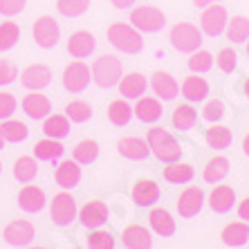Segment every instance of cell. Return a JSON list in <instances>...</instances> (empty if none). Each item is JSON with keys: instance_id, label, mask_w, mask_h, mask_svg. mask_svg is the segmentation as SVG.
Masks as SVG:
<instances>
[{"instance_id": "cell-47", "label": "cell", "mask_w": 249, "mask_h": 249, "mask_svg": "<svg viewBox=\"0 0 249 249\" xmlns=\"http://www.w3.org/2000/svg\"><path fill=\"white\" fill-rule=\"evenodd\" d=\"M16 97L12 92H0V119H9L16 112Z\"/></svg>"}, {"instance_id": "cell-37", "label": "cell", "mask_w": 249, "mask_h": 249, "mask_svg": "<svg viewBox=\"0 0 249 249\" xmlns=\"http://www.w3.org/2000/svg\"><path fill=\"white\" fill-rule=\"evenodd\" d=\"M171 122H173V126L178 128V130H191L197 124V112L193 106L182 104L173 110V119H171Z\"/></svg>"}, {"instance_id": "cell-13", "label": "cell", "mask_w": 249, "mask_h": 249, "mask_svg": "<svg viewBox=\"0 0 249 249\" xmlns=\"http://www.w3.org/2000/svg\"><path fill=\"white\" fill-rule=\"evenodd\" d=\"M52 83V70L43 63H32L20 72V86L25 90H43Z\"/></svg>"}, {"instance_id": "cell-4", "label": "cell", "mask_w": 249, "mask_h": 249, "mask_svg": "<svg viewBox=\"0 0 249 249\" xmlns=\"http://www.w3.org/2000/svg\"><path fill=\"white\" fill-rule=\"evenodd\" d=\"M168 41L178 52L191 54L196 50H200V45H202V29H197V25L193 23H175L171 27Z\"/></svg>"}, {"instance_id": "cell-19", "label": "cell", "mask_w": 249, "mask_h": 249, "mask_svg": "<svg viewBox=\"0 0 249 249\" xmlns=\"http://www.w3.org/2000/svg\"><path fill=\"white\" fill-rule=\"evenodd\" d=\"M162 189L155 180H137L133 186V200L137 207H153L160 200Z\"/></svg>"}, {"instance_id": "cell-31", "label": "cell", "mask_w": 249, "mask_h": 249, "mask_svg": "<svg viewBox=\"0 0 249 249\" xmlns=\"http://www.w3.org/2000/svg\"><path fill=\"white\" fill-rule=\"evenodd\" d=\"M204 142H207L211 148H215V151H225V148L231 146L233 135L227 126H211L204 130Z\"/></svg>"}, {"instance_id": "cell-54", "label": "cell", "mask_w": 249, "mask_h": 249, "mask_svg": "<svg viewBox=\"0 0 249 249\" xmlns=\"http://www.w3.org/2000/svg\"><path fill=\"white\" fill-rule=\"evenodd\" d=\"M245 94H247V99H249V76H247V79H245Z\"/></svg>"}, {"instance_id": "cell-1", "label": "cell", "mask_w": 249, "mask_h": 249, "mask_svg": "<svg viewBox=\"0 0 249 249\" xmlns=\"http://www.w3.org/2000/svg\"><path fill=\"white\" fill-rule=\"evenodd\" d=\"M146 142H148V148L151 153L160 160V162L168 164V162H178L182 157V146L180 142L168 133L166 128L162 126H153L148 128L146 133Z\"/></svg>"}, {"instance_id": "cell-30", "label": "cell", "mask_w": 249, "mask_h": 249, "mask_svg": "<svg viewBox=\"0 0 249 249\" xmlns=\"http://www.w3.org/2000/svg\"><path fill=\"white\" fill-rule=\"evenodd\" d=\"M227 173H229V160L222 155H215L207 162V166H204V171H202V178L209 184H215V182L225 180Z\"/></svg>"}, {"instance_id": "cell-23", "label": "cell", "mask_w": 249, "mask_h": 249, "mask_svg": "<svg viewBox=\"0 0 249 249\" xmlns=\"http://www.w3.org/2000/svg\"><path fill=\"white\" fill-rule=\"evenodd\" d=\"M122 243H124V247H128V249H148V247H153V236L146 227L130 225L124 229Z\"/></svg>"}, {"instance_id": "cell-38", "label": "cell", "mask_w": 249, "mask_h": 249, "mask_svg": "<svg viewBox=\"0 0 249 249\" xmlns=\"http://www.w3.org/2000/svg\"><path fill=\"white\" fill-rule=\"evenodd\" d=\"M0 130H2V135H5V142H9V144L25 142V139H27V135H29L27 126H25L23 122H18V119H2Z\"/></svg>"}, {"instance_id": "cell-16", "label": "cell", "mask_w": 249, "mask_h": 249, "mask_svg": "<svg viewBox=\"0 0 249 249\" xmlns=\"http://www.w3.org/2000/svg\"><path fill=\"white\" fill-rule=\"evenodd\" d=\"M94 47H97V38H94L90 32H74V34L68 38V52L72 58H86L94 52Z\"/></svg>"}, {"instance_id": "cell-14", "label": "cell", "mask_w": 249, "mask_h": 249, "mask_svg": "<svg viewBox=\"0 0 249 249\" xmlns=\"http://www.w3.org/2000/svg\"><path fill=\"white\" fill-rule=\"evenodd\" d=\"M106 220H108V204L101 202V200H90V202L79 211V222H81L86 229L104 227Z\"/></svg>"}, {"instance_id": "cell-11", "label": "cell", "mask_w": 249, "mask_h": 249, "mask_svg": "<svg viewBox=\"0 0 249 249\" xmlns=\"http://www.w3.org/2000/svg\"><path fill=\"white\" fill-rule=\"evenodd\" d=\"M202 204H204V191L202 189H200V186H186L184 191L178 196L175 207H178V213L189 220V218H196V215L200 213Z\"/></svg>"}, {"instance_id": "cell-8", "label": "cell", "mask_w": 249, "mask_h": 249, "mask_svg": "<svg viewBox=\"0 0 249 249\" xmlns=\"http://www.w3.org/2000/svg\"><path fill=\"white\" fill-rule=\"evenodd\" d=\"M32 36H34L38 47L50 50V47H56L58 41H61V27L52 16H41L36 18L34 27H32Z\"/></svg>"}, {"instance_id": "cell-43", "label": "cell", "mask_w": 249, "mask_h": 249, "mask_svg": "<svg viewBox=\"0 0 249 249\" xmlns=\"http://www.w3.org/2000/svg\"><path fill=\"white\" fill-rule=\"evenodd\" d=\"M213 68V56L207 50H196L191 52V58H189V70L196 72V74H204L209 70Z\"/></svg>"}, {"instance_id": "cell-24", "label": "cell", "mask_w": 249, "mask_h": 249, "mask_svg": "<svg viewBox=\"0 0 249 249\" xmlns=\"http://www.w3.org/2000/svg\"><path fill=\"white\" fill-rule=\"evenodd\" d=\"M117 86H119V94H122L124 99H139L142 94L146 92L148 81H146L144 74H139V72H130V74L122 76Z\"/></svg>"}, {"instance_id": "cell-10", "label": "cell", "mask_w": 249, "mask_h": 249, "mask_svg": "<svg viewBox=\"0 0 249 249\" xmlns=\"http://www.w3.org/2000/svg\"><path fill=\"white\" fill-rule=\"evenodd\" d=\"M227 9H225V5H209L207 9H204V14H202V18H200V29H202V34H207V36H220L222 32H225V27H227Z\"/></svg>"}, {"instance_id": "cell-45", "label": "cell", "mask_w": 249, "mask_h": 249, "mask_svg": "<svg viewBox=\"0 0 249 249\" xmlns=\"http://www.w3.org/2000/svg\"><path fill=\"white\" fill-rule=\"evenodd\" d=\"M222 117H225V106H222L220 99H213V101H209L207 106H204V110H202V119L204 122H220Z\"/></svg>"}, {"instance_id": "cell-17", "label": "cell", "mask_w": 249, "mask_h": 249, "mask_svg": "<svg viewBox=\"0 0 249 249\" xmlns=\"http://www.w3.org/2000/svg\"><path fill=\"white\" fill-rule=\"evenodd\" d=\"M54 180H56V184L61 186V189H74L79 182H81V166H79V162L76 160H63V162L56 166V171H54Z\"/></svg>"}, {"instance_id": "cell-56", "label": "cell", "mask_w": 249, "mask_h": 249, "mask_svg": "<svg viewBox=\"0 0 249 249\" xmlns=\"http://www.w3.org/2000/svg\"><path fill=\"white\" fill-rule=\"evenodd\" d=\"M0 173H2V164H0Z\"/></svg>"}, {"instance_id": "cell-51", "label": "cell", "mask_w": 249, "mask_h": 249, "mask_svg": "<svg viewBox=\"0 0 249 249\" xmlns=\"http://www.w3.org/2000/svg\"><path fill=\"white\" fill-rule=\"evenodd\" d=\"M213 2H220V0H193L196 7H209V5H213Z\"/></svg>"}, {"instance_id": "cell-6", "label": "cell", "mask_w": 249, "mask_h": 249, "mask_svg": "<svg viewBox=\"0 0 249 249\" xmlns=\"http://www.w3.org/2000/svg\"><path fill=\"white\" fill-rule=\"evenodd\" d=\"M90 79H92V70L83 61H72L63 70V88L70 94H81L90 86Z\"/></svg>"}, {"instance_id": "cell-27", "label": "cell", "mask_w": 249, "mask_h": 249, "mask_svg": "<svg viewBox=\"0 0 249 249\" xmlns=\"http://www.w3.org/2000/svg\"><path fill=\"white\" fill-rule=\"evenodd\" d=\"M207 94H209V83L204 76H197L193 72L191 76H186L182 81V97L186 101H202Z\"/></svg>"}, {"instance_id": "cell-40", "label": "cell", "mask_w": 249, "mask_h": 249, "mask_svg": "<svg viewBox=\"0 0 249 249\" xmlns=\"http://www.w3.org/2000/svg\"><path fill=\"white\" fill-rule=\"evenodd\" d=\"M99 157V144L94 139H81L74 146V160L79 164H92Z\"/></svg>"}, {"instance_id": "cell-15", "label": "cell", "mask_w": 249, "mask_h": 249, "mask_svg": "<svg viewBox=\"0 0 249 249\" xmlns=\"http://www.w3.org/2000/svg\"><path fill=\"white\" fill-rule=\"evenodd\" d=\"M18 207L23 209L25 213H36L45 207V191L36 184H25L20 191H18Z\"/></svg>"}, {"instance_id": "cell-7", "label": "cell", "mask_w": 249, "mask_h": 249, "mask_svg": "<svg viewBox=\"0 0 249 249\" xmlns=\"http://www.w3.org/2000/svg\"><path fill=\"white\" fill-rule=\"evenodd\" d=\"M50 218L56 227H68L76 218V200L68 191H61L50 202Z\"/></svg>"}, {"instance_id": "cell-35", "label": "cell", "mask_w": 249, "mask_h": 249, "mask_svg": "<svg viewBox=\"0 0 249 249\" xmlns=\"http://www.w3.org/2000/svg\"><path fill=\"white\" fill-rule=\"evenodd\" d=\"M65 115H68V119L72 124H86V122L92 119L94 110L88 101H83V99H74V101H70V104L65 106Z\"/></svg>"}, {"instance_id": "cell-28", "label": "cell", "mask_w": 249, "mask_h": 249, "mask_svg": "<svg viewBox=\"0 0 249 249\" xmlns=\"http://www.w3.org/2000/svg\"><path fill=\"white\" fill-rule=\"evenodd\" d=\"M148 222H151V229L157 236L171 238L175 233V220L166 209H153L151 215H148Z\"/></svg>"}, {"instance_id": "cell-39", "label": "cell", "mask_w": 249, "mask_h": 249, "mask_svg": "<svg viewBox=\"0 0 249 249\" xmlns=\"http://www.w3.org/2000/svg\"><path fill=\"white\" fill-rule=\"evenodd\" d=\"M20 38V27L14 20L0 23V52H9Z\"/></svg>"}, {"instance_id": "cell-25", "label": "cell", "mask_w": 249, "mask_h": 249, "mask_svg": "<svg viewBox=\"0 0 249 249\" xmlns=\"http://www.w3.org/2000/svg\"><path fill=\"white\" fill-rule=\"evenodd\" d=\"M162 175H164V180L171 182V184H189L193 180L196 171H193L191 164L178 160V162H168V166H164Z\"/></svg>"}, {"instance_id": "cell-29", "label": "cell", "mask_w": 249, "mask_h": 249, "mask_svg": "<svg viewBox=\"0 0 249 249\" xmlns=\"http://www.w3.org/2000/svg\"><path fill=\"white\" fill-rule=\"evenodd\" d=\"M220 238L227 247H243L249 240V222H229L222 229Z\"/></svg>"}, {"instance_id": "cell-33", "label": "cell", "mask_w": 249, "mask_h": 249, "mask_svg": "<svg viewBox=\"0 0 249 249\" xmlns=\"http://www.w3.org/2000/svg\"><path fill=\"white\" fill-rule=\"evenodd\" d=\"M38 175V164H36V157L32 155H23L14 162V178H16L20 184H27Z\"/></svg>"}, {"instance_id": "cell-44", "label": "cell", "mask_w": 249, "mask_h": 249, "mask_svg": "<svg viewBox=\"0 0 249 249\" xmlns=\"http://www.w3.org/2000/svg\"><path fill=\"white\" fill-rule=\"evenodd\" d=\"M215 63H218V68L222 70V72H233V70L238 68V54L233 47H222L220 52H218V56H215Z\"/></svg>"}, {"instance_id": "cell-52", "label": "cell", "mask_w": 249, "mask_h": 249, "mask_svg": "<svg viewBox=\"0 0 249 249\" xmlns=\"http://www.w3.org/2000/svg\"><path fill=\"white\" fill-rule=\"evenodd\" d=\"M243 151H245V155H249V133L245 135V142H243Z\"/></svg>"}, {"instance_id": "cell-18", "label": "cell", "mask_w": 249, "mask_h": 249, "mask_svg": "<svg viewBox=\"0 0 249 249\" xmlns=\"http://www.w3.org/2000/svg\"><path fill=\"white\" fill-rule=\"evenodd\" d=\"M117 151L119 155L126 157V160H133V162H142L151 155V148H148V142L139 137H122L117 142Z\"/></svg>"}, {"instance_id": "cell-49", "label": "cell", "mask_w": 249, "mask_h": 249, "mask_svg": "<svg viewBox=\"0 0 249 249\" xmlns=\"http://www.w3.org/2000/svg\"><path fill=\"white\" fill-rule=\"evenodd\" d=\"M238 215H240V220L249 222V197H245L243 202L238 204Z\"/></svg>"}, {"instance_id": "cell-48", "label": "cell", "mask_w": 249, "mask_h": 249, "mask_svg": "<svg viewBox=\"0 0 249 249\" xmlns=\"http://www.w3.org/2000/svg\"><path fill=\"white\" fill-rule=\"evenodd\" d=\"M25 5H27V0H0V14L7 18H12L23 12Z\"/></svg>"}, {"instance_id": "cell-34", "label": "cell", "mask_w": 249, "mask_h": 249, "mask_svg": "<svg viewBox=\"0 0 249 249\" xmlns=\"http://www.w3.org/2000/svg\"><path fill=\"white\" fill-rule=\"evenodd\" d=\"M227 41L236 43H247L249 38V18L247 16H233L231 20H227Z\"/></svg>"}, {"instance_id": "cell-50", "label": "cell", "mask_w": 249, "mask_h": 249, "mask_svg": "<svg viewBox=\"0 0 249 249\" xmlns=\"http://www.w3.org/2000/svg\"><path fill=\"white\" fill-rule=\"evenodd\" d=\"M117 9H128L130 5H135V0H110Z\"/></svg>"}, {"instance_id": "cell-53", "label": "cell", "mask_w": 249, "mask_h": 249, "mask_svg": "<svg viewBox=\"0 0 249 249\" xmlns=\"http://www.w3.org/2000/svg\"><path fill=\"white\" fill-rule=\"evenodd\" d=\"M5 144H7V142H5V135H2V130H0V151L5 148Z\"/></svg>"}, {"instance_id": "cell-22", "label": "cell", "mask_w": 249, "mask_h": 249, "mask_svg": "<svg viewBox=\"0 0 249 249\" xmlns=\"http://www.w3.org/2000/svg\"><path fill=\"white\" fill-rule=\"evenodd\" d=\"M233 202H236V191L229 184H218L213 191L209 193V207L215 213H227L231 211Z\"/></svg>"}, {"instance_id": "cell-21", "label": "cell", "mask_w": 249, "mask_h": 249, "mask_svg": "<svg viewBox=\"0 0 249 249\" xmlns=\"http://www.w3.org/2000/svg\"><path fill=\"white\" fill-rule=\"evenodd\" d=\"M151 88H153V92H155V97L162 99V101H173L178 97V92H180L178 81L168 72H155L151 79Z\"/></svg>"}, {"instance_id": "cell-41", "label": "cell", "mask_w": 249, "mask_h": 249, "mask_svg": "<svg viewBox=\"0 0 249 249\" xmlns=\"http://www.w3.org/2000/svg\"><path fill=\"white\" fill-rule=\"evenodd\" d=\"M86 245L90 249H112V247H115V236H112L108 229L97 227V229H90Z\"/></svg>"}, {"instance_id": "cell-2", "label": "cell", "mask_w": 249, "mask_h": 249, "mask_svg": "<svg viewBox=\"0 0 249 249\" xmlns=\"http://www.w3.org/2000/svg\"><path fill=\"white\" fill-rule=\"evenodd\" d=\"M108 41L115 50L126 54H139L144 50V36L130 23H112L108 27Z\"/></svg>"}, {"instance_id": "cell-5", "label": "cell", "mask_w": 249, "mask_h": 249, "mask_svg": "<svg viewBox=\"0 0 249 249\" xmlns=\"http://www.w3.org/2000/svg\"><path fill=\"white\" fill-rule=\"evenodd\" d=\"M130 25H135L142 34H157V32H162L166 27V16L157 7L142 5L130 12Z\"/></svg>"}, {"instance_id": "cell-46", "label": "cell", "mask_w": 249, "mask_h": 249, "mask_svg": "<svg viewBox=\"0 0 249 249\" xmlns=\"http://www.w3.org/2000/svg\"><path fill=\"white\" fill-rule=\"evenodd\" d=\"M18 76V68L14 61L9 58H0V86H9L16 81Z\"/></svg>"}, {"instance_id": "cell-12", "label": "cell", "mask_w": 249, "mask_h": 249, "mask_svg": "<svg viewBox=\"0 0 249 249\" xmlns=\"http://www.w3.org/2000/svg\"><path fill=\"white\" fill-rule=\"evenodd\" d=\"M20 108L29 119L38 122V119H45L52 112V101H50V97L41 94V90H29V94H25L23 101H20Z\"/></svg>"}, {"instance_id": "cell-3", "label": "cell", "mask_w": 249, "mask_h": 249, "mask_svg": "<svg viewBox=\"0 0 249 249\" xmlns=\"http://www.w3.org/2000/svg\"><path fill=\"white\" fill-rule=\"evenodd\" d=\"M122 76H124L122 61L117 56H112V54H104V56H99L92 63V81L99 88H104V90L115 88Z\"/></svg>"}, {"instance_id": "cell-9", "label": "cell", "mask_w": 249, "mask_h": 249, "mask_svg": "<svg viewBox=\"0 0 249 249\" xmlns=\"http://www.w3.org/2000/svg\"><path fill=\"white\" fill-rule=\"evenodd\" d=\"M2 238H5V243L12 245V247H27V245L34 243L36 229L29 220L18 218V220H12L2 229Z\"/></svg>"}, {"instance_id": "cell-26", "label": "cell", "mask_w": 249, "mask_h": 249, "mask_svg": "<svg viewBox=\"0 0 249 249\" xmlns=\"http://www.w3.org/2000/svg\"><path fill=\"white\" fill-rule=\"evenodd\" d=\"M63 153H65V146L61 144V139L45 137L34 144V157L41 160V162H54V160H58Z\"/></svg>"}, {"instance_id": "cell-36", "label": "cell", "mask_w": 249, "mask_h": 249, "mask_svg": "<svg viewBox=\"0 0 249 249\" xmlns=\"http://www.w3.org/2000/svg\"><path fill=\"white\" fill-rule=\"evenodd\" d=\"M130 119H133V108L128 106L126 99H115L108 106V122L112 126H126Z\"/></svg>"}, {"instance_id": "cell-55", "label": "cell", "mask_w": 249, "mask_h": 249, "mask_svg": "<svg viewBox=\"0 0 249 249\" xmlns=\"http://www.w3.org/2000/svg\"><path fill=\"white\" fill-rule=\"evenodd\" d=\"M247 54H249V38H247Z\"/></svg>"}, {"instance_id": "cell-20", "label": "cell", "mask_w": 249, "mask_h": 249, "mask_svg": "<svg viewBox=\"0 0 249 249\" xmlns=\"http://www.w3.org/2000/svg\"><path fill=\"white\" fill-rule=\"evenodd\" d=\"M133 115L142 124H155L162 119V104L157 97H139L137 106L133 108Z\"/></svg>"}, {"instance_id": "cell-32", "label": "cell", "mask_w": 249, "mask_h": 249, "mask_svg": "<svg viewBox=\"0 0 249 249\" xmlns=\"http://www.w3.org/2000/svg\"><path fill=\"white\" fill-rule=\"evenodd\" d=\"M43 133L45 137L63 139L70 135V119L68 115H47L43 122Z\"/></svg>"}, {"instance_id": "cell-42", "label": "cell", "mask_w": 249, "mask_h": 249, "mask_svg": "<svg viewBox=\"0 0 249 249\" xmlns=\"http://www.w3.org/2000/svg\"><path fill=\"white\" fill-rule=\"evenodd\" d=\"M90 0H56V9L65 18H79L88 12Z\"/></svg>"}]
</instances>
